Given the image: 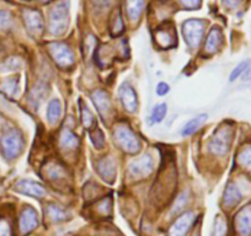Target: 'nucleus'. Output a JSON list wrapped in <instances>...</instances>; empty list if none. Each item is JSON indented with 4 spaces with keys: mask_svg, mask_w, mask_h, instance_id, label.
Listing matches in <instances>:
<instances>
[{
    "mask_svg": "<svg viewBox=\"0 0 251 236\" xmlns=\"http://www.w3.org/2000/svg\"><path fill=\"white\" fill-rule=\"evenodd\" d=\"M241 78H243V81H251V67L246 69L245 73L241 75Z\"/></svg>",
    "mask_w": 251,
    "mask_h": 236,
    "instance_id": "37998d69",
    "label": "nucleus"
},
{
    "mask_svg": "<svg viewBox=\"0 0 251 236\" xmlns=\"http://www.w3.org/2000/svg\"><path fill=\"white\" fill-rule=\"evenodd\" d=\"M234 226L239 236L251 235V203L244 206L234 218Z\"/></svg>",
    "mask_w": 251,
    "mask_h": 236,
    "instance_id": "9b49d317",
    "label": "nucleus"
},
{
    "mask_svg": "<svg viewBox=\"0 0 251 236\" xmlns=\"http://www.w3.org/2000/svg\"><path fill=\"white\" fill-rule=\"evenodd\" d=\"M234 139V127L230 123H224L217 128L208 142V150L213 155L223 156L230 150Z\"/></svg>",
    "mask_w": 251,
    "mask_h": 236,
    "instance_id": "f257e3e1",
    "label": "nucleus"
},
{
    "mask_svg": "<svg viewBox=\"0 0 251 236\" xmlns=\"http://www.w3.org/2000/svg\"><path fill=\"white\" fill-rule=\"evenodd\" d=\"M118 95H120V100L122 102L123 108L127 112H136L137 108H138V97H137V94L134 91V89L128 83L122 84V86L120 88V91H118Z\"/></svg>",
    "mask_w": 251,
    "mask_h": 236,
    "instance_id": "4468645a",
    "label": "nucleus"
},
{
    "mask_svg": "<svg viewBox=\"0 0 251 236\" xmlns=\"http://www.w3.org/2000/svg\"><path fill=\"white\" fill-rule=\"evenodd\" d=\"M46 115H47V121L50 122V124H55L59 121L60 115H62V105H60V101L58 98H53L48 102Z\"/></svg>",
    "mask_w": 251,
    "mask_h": 236,
    "instance_id": "b1692460",
    "label": "nucleus"
},
{
    "mask_svg": "<svg viewBox=\"0 0 251 236\" xmlns=\"http://www.w3.org/2000/svg\"><path fill=\"white\" fill-rule=\"evenodd\" d=\"M60 148L66 151H74L79 148V138L71 128H63L59 136Z\"/></svg>",
    "mask_w": 251,
    "mask_h": 236,
    "instance_id": "aec40b11",
    "label": "nucleus"
},
{
    "mask_svg": "<svg viewBox=\"0 0 251 236\" xmlns=\"http://www.w3.org/2000/svg\"><path fill=\"white\" fill-rule=\"evenodd\" d=\"M154 40L159 48L168 49L174 47L176 45V31L173 24L166 23L159 26L154 32Z\"/></svg>",
    "mask_w": 251,
    "mask_h": 236,
    "instance_id": "6e6552de",
    "label": "nucleus"
},
{
    "mask_svg": "<svg viewBox=\"0 0 251 236\" xmlns=\"http://www.w3.org/2000/svg\"><path fill=\"white\" fill-rule=\"evenodd\" d=\"M223 3L226 8L234 10V9H238L241 5L243 0H223Z\"/></svg>",
    "mask_w": 251,
    "mask_h": 236,
    "instance_id": "a19ab883",
    "label": "nucleus"
},
{
    "mask_svg": "<svg viewBox=\"0 0 251 236\" xmlns=\"http://www.w3.org/2000/svg\"><path fill=\"white\" fill-rule=\"evenodd\" d=\"M15 189L20 193L33 198H43L46 196V189L40 184L31 180H21L15 185Z\"/></svg>",
    "mask_w": 251,
    "mask_h": 236,
    "instance_id": "dca6fc26",
    "label": "nucleus"
},
{
    "mask_svg": "<svg viewBox=\"0 0 251 236\" xmlns=\"http://www.w3.org/2000/svg\"><path fill=\"white\" fill-rule=\"evenodd\" d=\"M113 139L118 148L127 154H137L142 148L141 139L128 126H117L113 131Z\"/></svg>",
    "mask_w": 251,
    "mask_h": 236,
    "instance_id": "7ed1b4c3",
    "label": "nucleus"
},
{
    "mask_svg": "<svg viewBox=\"0 0 251 236\" xmlns=\"http://www.w3.org/2000/svg\"><path fill=\"white\" fill-rule=\"evenodd\" d=\"M19 88V80L16 78L8 79L6 81H4L3 85H1V89H3L4 93L9 96H15L16 93H18Z\"/></svg>",
    "mask_w": 251,
    "mask_h": 236,
    "instance_id": "473e14b6",
    "label": "nucleus"
},
{
    "mask_svg": "<svg viewBox=\"0 0 251 236\" xmlns=\"http://www.w3.org/2000/svg\"><path fill=\"white\" fill-rule=\"evenodd\" d=\"M182 33L188 47L197 48L202 42L204 33V23L199 19H190L182 25Z\"/></svg>",
    "mask_w": 251,
    "mask_h": 236,
    "instance_id": "423d86ee",
    "label": "nucleus"
},
{
    "mask_svg": "<svg viewBox=\"0 0 251 236\" xmlns=\"http://www.w3.org/2000/svg\"><path fill=\"white\" fill-rule=\"evenodd\" d=\"M40 1H42V3H47V1H50V0H40Z\"/></svg>",
    "mask_w": 251,
    "mask_h": 236,
    "instance_id": "c03bdc74",
    "label": "nucleus"
},
{
    "mask_svg": "<svg viewBox=\"0 0 251 236\" xmlns=\"http://www.w3.org/2000/svg\"><path fill=\"white\" fill-rule=\"evenodd\" d=\"M20 67H21L20 58L11 57V58H9L5 63H4L3 69H4V71H18Z\"/></svg>",
    "mask_w": 251,
    "mask_h": 236,
    "instance_id": "e433bc0d",
    "label": "nucleus"
},
{
    "mask_svg": "<svg viewBox=\"0 0 251 236\" xmlns=\"http://www.w3.org/2000/svg\"><path fill=\"white\" fill-rule=\"evenodd\" d=\"M185 9H197L201 5V0H178Z\"/></svg>",
    "mask_w": 251,
    "mask_h": 236,
    "instance_id": "58836bf2",
    "label": "nucleus"
},
{
    "mask_svg": "<svg viewBox=\"0 0 251 236\" xmlns=\"http://www.w3.org/2000/svg\"><path fill=\"white\" fill-rule=\"evenodd\" d=\"M223 42L224 37L222 30L219 27H213L211 30V32L208 33V36H207L204 50H206L207 54H214V53H217L221 49V47L223 46Z\"/></svg>",
    "mask_w": 251,
    "mask_h": 236,
    "instance_id": "f3484780",
    "label": "nucleus"
},
{
    "mask_svg": "<svg viewBox=\"0 0 251 236\" xmlns=\"http://www.w3.org/2000/svg\"><path fill=\"white\" fill-rule=\"evenodd\" d=\"M38 226V215L37 212L32 207L27 206L23 209L19 218V229L23 235L30 234Z\"/></svg>",
    "mask_w": 251,
    "mask_h": 236,
    "instance_id": "ddd939ff",
    "label": "nucleus"
},
{
    "mask_svg": "<svg viewBox=\"0 0 251 236\" xmlns=\"http://www.w3.org/2000/svg\"><path fill=\"white\" fill-rule=\"evenodd\" d=\"M43 170H45L46 179H48L50 181L60 182L67 179V170L58 161H48Z\"/></svg>",
    "mask_w": 251,
    "mask_h": 236,
    "instance_id": "a211bd4d",
    "label": "nucleus"
},
{
    "mask_svg": "<svg viewBox=\"0 0 251 236\" xmlns=\"http://www.w3.org/2000/svg\"><path fill=\"white\" fill-rule=\"evenodd\" d=\"M154 170V161L151 155L146 154V155L141 156L139 159H136L131 163L129 165V175L131 177L137 180L144 179V177H148Z\"/></svg>",
    "mask_w": 251,
    "mask_h": 236,
    "instance_id": "0eeeda50",
    "label": "nucleus"
},
{
    "mask_svg": "<svg viewBox=\"0 0 251 236\" xmlns=\"http://www.w3.org/2000/svg\"><path fill=\"white\" fill-rule=\"evenodd\" d=\"M98 172L99 175L102 177L108 184H112L116 179V173H117V168H116V163L112 158L110 156H103L98 161Z\"/></svg>",
    "mask_w": 251,
    "mask_h": 236,
    "instance_id": "2eb2a0df",
    "label": "nucleus"
},
{
    "mask_svg": "<svg viewBox=\"0 0 251 236\" xmlns=\"http://www.w3.org/2000/svg\"><path fill=\"white\" fill-rule=\"evenodd\" d=\"M169 91H170V86H169V84L164 83V81L159 83L158 86H156V94L159 96H165Z\"/></svg>",
    "mask_w": 251,
    "mask_h": 236,
    "instance_id": "ea45409f",
    "label": "nucleus"
},
{
    "mask_svg": "<svg viewBox=\"0 0 251 236\" xmlns=\"http://www.w3.org/2000/svg\"><path fill=\"white\" fill-rule=\"evenodd\" d=\"M91 100H93L94 105L98 108V112L100 113L101 117L103 119H110L113 115V108L111 98L108 94L103 90H95L91 95Z\"/></svg>",
    "mask_w": 251,
    "mask_h": 236,
    "instance_id": "f8f14e48",
    "label": "nucleus"
},
{
    "mask_svg": "<svg viewBox=\"0 0 251 236\" xmlns=\"http://www.w3.org/2000/svg\"><path fill=\"white\" fill-rule=\"evenodd\" d=\"M69 24V13L67 4L60 3L52 9L50 14V32L60 36L66 32Z\"/></svg>",
    "mask_w": 251,
    "mask_h": 236,
    "instance_id": "39448f33",
    "label": "nucleus"
},
{
    "mask_svg": "<svg viewBox=\"0 0 251 236\" xmlns=\"http://www.w3.org/2000/svg\"><path fill=\"white\" fill-rule=\"evenodd\" d=\"M48 95V88L45 83H38L33 86V89L31 90L30 96H28V102L32 106L33 108L40 107L41 103L45 101L46 96Z\"/></svg>",
    "mask_w": 251,
    "mask_h": 236,
    "instance_id": "412c9836",
    "label": "nucleus"
},
{
    "mask_svg": "<svg viewBox=\"0 0 251 236\" xmlns=\"http://www.w3.org/2000/svg\"><path fill=\"white\" fill-rule=\"evenodd\" d=\"M93 3L95 4L96 8L105 9V8H108V6L111 5L112 0H93Z\"/></svg>",
    "mask_w": 251,
    "mask_h": 236,
    "instance_id": "79ce46f5",
    "label": "nucleus"
},
{
    "mask_svg": "<svg viewBox=\"0 0 251 236\" xmlns=\"http://www.w3.org/2000/svg\"><path fill=\"white\" fill-rule=\"evenodd\" d=\"M187 201H188V194L183 192V193L181 194V196L175 201V204H174V208H173V211H171V213L176 214V213H178L180 211H182L183 207L187 204Z\"/></svg>",
    "mask_w": 251,
    "mask_h": 236,
    "instance_id": "c9c22d12",
    "label": "nucleus"
},
{
    "mask_svg": "<svg viewBox=\"0 0 251 236\" xmlns=\"http://www.w3.org/2000/svg\"><path fill=\"white\" fill-rule=\"evenodd\" d=\"M166 113H168V106H166V103H159V105H156L154 107L153 112H151V122L153 123H160L164 118H165Z\"/></svg>",
    "mask_w": 251,
    "mask_h": 236,
    "instance_id": "2f4dec72",
    "label": "nucleus"
},
{
    "mask_svg": "<svg viewBox=\"0 0 251 236\" xmlns=\"http://www.w3.org/2000/svg\"><path fill=\"white\" fill-rule=\"evenodd\" d=\"M0 236H14L13 225L10 220L4 216H0Z\"/></svg>",
    "mask_w": 251,
    "mask_h": 236,
    "instance_id": "72a5a7b5",
    "label": "nucleus"
},
{
    "mask_svg": "<svg viewBox=\"0 0 251 236\" xmlns=\"http://www.w3.org/2000/svg\"><path fill=\"white\" fill-rule=\"evenodd\" d=\"M196 213L195 212H186L182 213L170 226L168 231V236H186L188 230L191 229L192 224L196 221Z\"/></svg>",
    "mask_w": 251,
    "mask_h": 236,
    "instance_id": "1a4fd4ad",
    "label": "nucleus"
},
{
    "mask_svg": "<svg viewBox=\"0 0 251 236\" xmlns=\"http://www.w3.org/2000/svg\"><path fill=\"white\" fill-rule=\"evenodd\" d=\"M0 146L8 160L18 158L24 149V137L21 132L16 128H10L4 132L0 138Z\"/></svg>",
    "mask_w": 251,
    "mask_h": 236,
    "instance_id": "f03ea898",
    "label": "nucleus"
},
{
    "mask_svg": "<svg viewBox=\"0 0 251 236\" xmlns=\"http://www.w3.org/2000/svg\"><path fill=\"white\" fill-rule=\"evenodd\" d=\"M125 30V25H123L122 16H121L120 11H116L113 14V16L111 18V24H110V32L112 36H118L123 32Z\"/></svg>",
    "mask_w": 251,
    "mask_h": 236,
    "instance_id": "cd10ccee",
    "label": "nucleus"
},
{
    "mask_svg": "<svg viewBox=\"0 0 251 236\" xmlns=\"http://www.w3.org/2000/svg\"><path fill=\"white\" fill-rule=\"evenodd\" d=\"M144 9V0H126V11L129 20L137 21Z\"/></svg>",
    "mask_w": 251,
    "mask_h": 236,
    "instance_id": "5701e85b",
    "label": "nucleus"
},
{
    "mask_svg": "<svg viewBox=\"0 0 251 236\" xmlns=\"http://www.w3.org/2000/svg\"><path fill=\"white\" fill-rule=\"evenodd\" d=\"M249 67H251V59H245V61L240 62V63H239L238 66L231 71L230 75H229V81L233 83V81H235L236 79L240 78V76L245 73V71L249 68Z\"/></svg>",
    "mask_w": 251,
    "mask_h": 236,
    "instance_id": "7c9ffc66",
    "label": "nucleus"
},
{
    "mask_svg": "<svg viewBox=\"0 0 251 236\" xmlns=\"http://www.w3.org/2000/svg\"><path fill=\"white\" fill-rule=\"evenodd\" d=\"M226 231H228V225H226V218H223L222 215H217L213 224L212 236H226Z\"/></svg>",
    "mask_w": 251,
    "mask_h": 236,
    "instance_id": "c756f323",
    "label": "nucleus"
},
{
    "mask_svg": "<svg viewBox=\"0 0 251 236\" xmlns=\"http://www.w3.org/2000/svg\"><path fill=\"white\" fill-rule=\"evenodd\" d=\"M48 52L55 64L62 69H69L75 64L73 50L67 43L52 42L48 45Z\"/></svg>",
    "mask_w": 251,
    "mask_h": 236,
    "instance_id": "20e7f679",
    "label": "nucleus"
},
{
    "mask_svg": "<svg viewBox=\"0 0 251 236\" xmlns=\"http://www.w3.org/2000/svg\"><path fill=\"white\" fill-rule=\"evenodd\" d=\"M13 25V16L9 11L0 10V28L6 30Z\"/></svg>",
    "mask_w": 251,
    "mask_h": 236,
    "instance_id": "f704fd0d",
    "label": "nucleus"
},
{
    "mask_svg": "<svg viewBox=\"0 0 251 236\" xmlns=\"http://www.w3.org/2000/svg\"><path fill=\"white\" fill-rule=\"evenodd\" d=\"M46 212H47L48 218L52 221H54V223H59V221L66 220L69 216L68 212H67L66 209L60 208L59 206H55V204H50V206L47 207V209H46Z\"/></svg>",
    "mask_w": 251,
    "mask_h": 236,
    "instance_id": "a878e982",
    "label": "nucleus"
},
{
    "mask_svg": "<svg viewBox=\"0 0 251 236\" xmlns=\"http://www.w3.org/2000/svg\"><path fill=\"white\" fill-rule=\"evenodd\" d=\"M80 105V115H81V122H83V126L85 127L88 131L93 129L94 127H96V121L95 117H94L93 112L88 108V106L84 105L83 102H79Z\"/></svg>",
    "mask_w": 251,
    "mask_h": 236,
    "instance_id": "bb28decb",
    "label": "nucleus"
},
{
    "mask_svg": "<svg viewBox=\"0 0 251 236\" xmlns=\"http://www.w3.org/2000/svg\"><path fill=\"white\" fill-rule=\"evenodd\" d=\"M241 198V192L239 189V187L234 184H228L226 185V189H224L223 193V206L224 208L231 209L234 207L238 206L240 203Z\"/></svg>",
    "mask_w": 251,
    "mask_h": 236,
    "instance_id": "6ab92c4d",
    "label": "nucleus"
},
{
    "mask_svg": "<svg viewBox=\"0 0 251 236\" xmlns=\"http://www.w3.org/2000/svg\"><path fill=\"white\" fill-rule=\"evenodd\" d=\"M206 119H207V115H200L197 116V117L192 118L191 121H188L187 123L185 124L181 134H182L183 137H188V136H191V134L196 133V132L201 128L202 124L206 122Z\"/></svg>",
    "mask_w": 251,
    "mask_h": 236,
    "instance_id": "393cba45",
    "label": "nucleus"
},
{
    "mask_svg": "<svg viewBox=\"0 0 251 236\" xmlns=\"http://www.w3.org/2000/svg\"><path fill=\"white\" fill-rule=\"evenodd\" d=\"M24 23H25L26 30L32 36H40L45 30V21L40 11L33 9H26L23 13Z\"/></svg>",
    "mask_w": 251,
    "mask_h": 236,
    "instance_id": "9d476101",
    "label": "nucleus"
},
{
    "mask_svg": "<svg viewBox=\"0 0 251 236\" xmlns=\"http://www.w3.org/2000/svg\"><path fill=\"white\" fill-rule=\"evenodd\" d=\"M236 163L239 167L251 177V144H246L238 151Z\"/></svg>",
    "mask_w": 251,
    "mask_h": 236,
    "instance_id": "4be33fe9",
    "label": "nucleus"
},
{
    "mask_svg": "<svg viewBox=\"0 0 251 236\" xmlns=\"http://www.w3.org/2000/svg\"><path fill=\"white\" fill-rule=\"evenodd\" d=\"M96 212L102 215H106L111 212V198H105L102 201L99 202L98 207H96Z\"/></svg>",
    "mask_w": 251,
    "mask_h": 236,
    "instance_id": "4c0bfd02",
    "label": "nucleus"
},
{
    "mask_svg": "<svg viewBox=\"0 0 251 236\" xmlns=\"http://www.w3.org/2000/svg\"><path fill=\"white\" fill-rule=\"evenodd\" d=\"M89 136H90V139L95 148L102 149L105 146V137H103L102 131L98 128V126L89 131Z\"/></svg>",
    "mask_w": 251,
    "mask_h": 236,
    "instance_id": "c85d7f7f",
    "label": "nucleus"
}]
</instances>
